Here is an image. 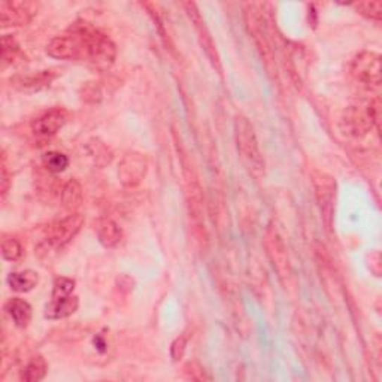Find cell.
<instances>
[{
	"label": "cell",
	"mask_w": 382,
	"mask_h": 382,
	"mask_svg": "<svg viewBox=\"0 0 382 382\" xmlns=\"http://www.w3.org/2000/svg\"><path fill=\"white\" fill-rule=\"evenodd\" d=\"M24 254L23 245L15 238H5L2 241V255L8 262H18Z\"/></svg>",
	"instance_id": "603a6c76"
},
{
	"label": "cell",
	"mask_w": 382,
	"mask_h": 382,
	"mask_svg": "<svg viewBox=\"0 0 382 382\" xmlns=\"http://www.w3.org/2000/svg\"><path fill=\"white\" fill-rule=\"evenodd\" d=\"M11 179H12V175L9 174L8 165H6V157L4 154V157H2V172H0V194H2V200L6 199V196L9 193Z\"/></svg>",
	"instance_id": "83f0119b"
},
{
	"label": "cell",
	"mask_w": 382,
	"mask_h": 382,
	"mask_svg": "<svg viewBox=\"0 0 382 382\" xmlns=\"http://www.w3.org/2000/svg\"><path fill=\"white\" fill-rule=\"evenodd\" d=\"M73 290H75V281L68 276H58L53 284L51 299L68 298V295H72Z\"/></svg>",
	"instance_id": "cb8c5ba5"
},
{
	"label": "cell",
	"mask_w": 382,
	"mask_h": 382,
	"mask_svg": "<svg viewBox=\"0 0 382 382\" xmlns=\"http://www.w3.org/2000/svg\"><path fill=\"white\" fill-rule=\"evenodd\" d=\"M68 118H69V114H68L66 109L54 108V109L46 110V113H44L42 115L36 117L32 121L30 127H32V132H33L34 136L51 138L65 127V125L68 122Z\"/></svg>",
	"instance_id": "7c38bea8"
},
{
	"label": "cell",
	"mask_w": 382,
	"mask_h": 382,
	"mask_svg": "<svg viewBox=\"0 0 382 382\" xmlns=\"http://www.w3.org/2000/svg\"><path fill=\"white\" fill-rule=\"evenodd\" d=\"M84 217L78 212H72L65 218L54 221L46 227L45 239L39 245V248H45V253L65 248L68 243L77 238L84 226Z\"/></svg>",
	"instance_id": "277c9868"
},
{
	"label": "cell",
	"mask_w": 382,
	"mask_h": 382,
	"mask_svg": "<svg viewBox=\"0 0 382 382\" xmlns=\"http://www.w3.org/2000/svg\"><path fill=\"white\" fill-rule=\"evenodd\" d=\"M265 248L267 257L274 265V269L278 272V276L284 281L291 276V263L288 257V250L284 239L281 238L278 230L269 226L265 233Z\"/></svg>",
	"instance_id": "ba28073f"
},
{
	"label": "cell",
	"mask_w": 382,
	"mask_h": 382,
	"mask_svg": "<svg viewBox=\"0 0 382 382\" xmlns=\"http://www.w3.org/2000/svg\"><path fill=\"white\" fill-rule=\"evenodd\" d=\"M46 54L57 60L85 61L97 69H108L117 57V46L102 30L89 23H75L46 45Z\"/></svg>",
	"instance_id": "6da1fadb"
},
{
	"label": "cell",
	"mask_w": 382,
	"mask_h": 382,
	"mask_svg": "<svg viewBox=\"0 0 382 382\" xmlns=\"http://www.w3.org/2000/svg\"><path fill=\"white\" fill-rule=\"evenodd\" d=\"M48 363L42 355H34L23 367L20 378L26 382H39L46 376Z\"/></svg>",
	"instance_id": "d6986e66"
},
{
	"label": "cell",
	"mask_w": 382,
	"mask_h": 382,
	"mask_svg": "<svg viewBox=\"0 0 382 382\" xmlns=\"http://www.w3.org/2000/svg\"><path fill=\"white\" fill-rule=\"evenodd\" d=\"M184 375H186L191 381H209L211 376L206 375L205 369L197 363V362H189L186 366H184Z\"/></svg>",
	"instance_id": "d4e9b609"
},
{
	"label": "cell",
	"mask_w": 382,
	"mask_h": 382,
	"mask_svg": "<svg viewBox=\"0 0 382 382\" xmlns=\"http://www.w3.org/2000/svg\"><path fill=\"white\" fill-rule=\"evenodd\" d=\"M235 141L245 166L250 169L253 175L260 177L265 172V158L258 146L254 126L243 115H236L235 118Z\"/></svg>",
	"instance_id": "3957f363"
},
{
	"label": "cell",
	"mask_w": 382,
	"mask_h": 382,
	"mask_svg": "<svg viewBox=\"0 0 382 382\" xmlns=\"http://www.w3.org/2000/svg\"><path fill=\"white\" fill-rule=\"evenodd\" d=\"M5 311L18 329L29 327L33 311H32V306L26 300H23L20 298L9 299L5 305Z\"/></svg>",
	"instance_id": "2e32d148"
},
{
	"label": "cell",
	"mask_w": 382,
	"mask_h": 382,
	"mask_svg": "<svg viewBox=\"0 0 382 382\" xmlns=\"http://www.w3.org/2000/svg\"><path fill=\"white\" fill-rule=\"evenodd\" d=\"M243 18L246 29L251 34V38L258 49V54L262 57L267 72L270 75H276V57H275V48L270 39V32L267 27L266 17L255 4H246L243 6Z\"/></svg>",
	"instance_id": "7a4b0ae2"
},
{
	"label": "cell",
	"mask_w": 382,
	"mask_h": 382,
	"mask_svg": "<svg viewBox=\"0 0 382 382\" xmlns=\"http://www.w3.org/2000/svg\"><path fill=\"white\" fill-rule=\"evenodd\" d=\"M184 9H186L187 15L190 18V21L193 23L194 29L197 30V34H199V41L205 49L206 56L209 57V60H211L212 66L221 73V61H219V56H218V51H217V45L214 44V39L211 33H209L208 27H206V23L200 14L199 8H197V5L194 2H186L182 4Z\"/></svg>",
	"instance_id": "30bf717a"
},
{
	"label": "cell",
	"mask_w": 382,
	"mask_h": 382,
	"mask_svg": "<svg viewBox=\"0 0 382 382\" xmlns=\"http://www.w3.org/2000/svg\"><path fill=\"white\" fill-rule=\"evenodd\" d=\"M148 174V160L139 151H129L118 165V179L127 189L138 187Z\"/></svg>",
	"instance_id": "9c48e42d"
},
{
	"label": "cell",
	"mask_w": 382,
	"mask_h": 382,
	"mask_svg": "<svg viewBox=\"0 0 382 382\" xmlns=\"http://www.w3.org/2000/svg\"><path fill=\"white\" fill-rule=\"evenodd\" d=\"M101 90L96 84L93 82H87L85 84V87H82V98L87 102H97L98 98H101Z\"/></svg>",
	"instance_id": "f1b7e54d"
},
{
	"label": "cell",
	"mask_w": 382,
	"mask_h": 382,
	"mask_svg": "<svg viewBox=\"0 0 382 382\" xmlns=\"http://www.w3.org/2000/svg\"><path fill=\"white\" fill-rule=\"evenodd\" d=\"M82 197H84L82 187L77 179H69L63 186V189H61V193H60L61 205H63L72 212H75L77 209L81 206Z\"/></svg>",
	"instance_id": "ac0fdd59"
},
{
	"label": "cell",
	"mask_w": 382,
	"mask_h": 382,
	"mask_svg": "<svg viewBox=\"0 0 382 382\" xmlns=\"http://www.w3.org/2000/svg\"><path fill=\"white\" fill-rule=\"evenodd\" d=\"M312 184L315 190V197L321 212L323 223L330 230L333 226L335 217V200H336V181L324 172L315 170L312 174Z\"/></svg>",
	"instance_id": "8992f818"
},
{
	"label": "cell",
	"mask_w": 382,
	"mask_h": 382,
	"mask_svg": "<svg viewBox=\"0 0 382 382\" xmlns=\"http://www.w3.org/2000/svg\"><path fill=\"white\" fill-rule=\"evenodd\" d=\"M351 77L367 91L381 89V56L375 51H362L351 63Z\"/></svg>",
	"instance_id": "5b68a950"
},
{
	"label": "cell",
	"mask_w": 382,
	"mask_h": 382,
	"mask_svg": "<svg viewBox=\"0 0 382 382\" xmlns=\"http://www.w3.org/2000/svg\"><path fill=\"white\" fill-rule=\"evenodd\" d=\"M187 343H189V336L187 335H179L174 342L170 345V357L174 362H179L184 354H186L187 350Z\"/></svg>",
	"instance_id": "484cf974"
},
{
	"label": "cell",
	"mask_w": 382,
	"mask_h": 382,
	"mask_svg": "<svg viewBox=\"0 0 382 382\" xmlns=\"http://www.w3.org/2000/svg\"><path fill=\"white\" fill-rule=\"evenodd\" d=\"M39 5L29 0H4L0 2V23L4 27L27 26L38 14Z\"/></svg>",
	"instance_id": "52a82bcc"
},
{
	"label": "cell",
	"mask_w": 382,
	"mask_h": 382,
	"mask_svg": "<svg viewBox=\"0 0 382 382\" xmlns=\"http://www.w3.org/2000/svg\"><path fill=\"white\" fill-rule=\"evenodd\" d=\"M96 233L98 242H101L105 248H115L122 239L121 227L115 223V221L109 218H102L97 221Z\"/></svg>",
	"instance_id": "9a60e30c"
},
{
	"label": "cell",
	"mask_w": 382,
	"mask_h": 382,
	"mask_svg": "<svg viewBox=\"0 0 382 382\" xmlns=\"http://www.w3.org/2000/svg\"><path fill=\"white\" fill-rule=\"evenodd\" d=\"M8 286L12 291L17 293H29L39 282V275L34 270H21V272H12L8 275Z\"/></svg>",
	"instance_id": "e0dca14e"
},
{
	"label": "cell",
	"mask_w": 382,
	"mask_h": 382,
	"mask_svg": "<svg viewBox=\"0 0 382 382\" xmlns=\"http://www.w3.org/2000/svg\"><path fill=\"white\" fill-rule=\"evenodd\" d=\"M44 167L51 174H61L69 166V158L66 154L58 151H49L42 157Z\"/></svg>",
	"instance_id": "ffe728a7"
},
{
	"label": "cell",
	"mask_w": 382,
	"mask_h": 382,
	"mask_svg": "<svg viewBox=\"0 0 382 382\" xmlns=\"http://www.w3.org/2000/svg\"><path fill=\"white\" fill-rule=\"evenodd\" d=\"M20 54V44L17 42L14 34L2 36V63L4 68L14 63Z\"/></svg>",
	"instance_id": "44dd1931"
},
{
	"label": "cell",
	"mask_w": 382,
	"mask_h": 382,
	"mask_svg": "<svg viewBox=\"0 0 382 382\" xmlns=\"http://www.w3.org/2000/svg\"><path fill=\"white\" fill-rule=\"evenodd\" d=\"M354 9L359 12L360 15L379 23L382 20V2L376 0V2H357L352 4Z\"/></svg>",
	"instance_id": "7402d4cb"
},
{
	"label": "cell",
	"mask_w": 382,
	"mask_h": 382,
	"mask_svg": "<svg viewBox=\"0 0 382 382\" xmlns=\"http://www.w3.org/2000/svg\"><path fill=\"white\" fill-rule=\"evenodd\" d=\"M367 109H369V114H371V118H372V122H374V127L379 132L381 130V97L379 96H375L372 101L367 102Z\"/></svg>",
	"instance_id": "4316f807"
},
{
	"label": "cell",
	"mask_w": 382,
	"mask_h": 382,
	"mask_svg": "<svg viewBox=\"0 0 382 382\" xmlns=\"http://www.w3.org/2000/svg\"><path fill=\"white\" fill-rule=\"evenodd\" d=\"M79 299L77 295H68L63 299H51L49 303L45 306V318L48 319H63L78 311Z\"/></svg>",
	"instance_id": "5bb4252c"
},
{
	"label": "cell",
	"mask_w": 382,
	"mask_h": 382,
	"mask_svg": "<svg viewBox=\"0 0 382 382\" xmlns=\"http://www.w3.org/2000/svg\"><path fill=\"white\" fill-rule=\"evenodd\" d=\"M58 77V70L56 69H46L29 73V75H17L11 78V84L15 89L23 91H38L46 89L51 85V82Z\"/></svg>",
	"instance_id": "4fadbf2b"
},
{
	"label": "cell",
	"mask_w": 382,
	"mask_h": 382,
	"mask_svg": "<svg viewBox=\"0 0 382 382\" xmlns=\"http://www.w3.org/2000/svg\"><path fill=\"white\" fill-rule=\"evenodd\" d=\"M340 122L345 133L351 134L354 138H363L374 129V122L371 114H369L367 105H352L347 108Z\"/></svg>",
	"instance_id": "8fae6325"
}]
</instances>
